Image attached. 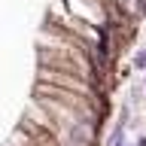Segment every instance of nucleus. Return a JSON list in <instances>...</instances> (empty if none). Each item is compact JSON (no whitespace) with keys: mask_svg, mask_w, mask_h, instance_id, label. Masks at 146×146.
<instances>
[{"mask_svg":"<svg viewBox=\"0 0 146 146\" xmlns=\"http://www.w3.org/2000/svg\"><path fill=\"white\" fill-rule=\"evenodd\" d=\"M131 61H134V67H137L140 73H146V46H143V49H137Z\"/></svg>","mask_w":146,"mask_h":146,"instance_id":"nucleus-1","label":"nucleus"},{"mask_svg":"<svg viewBox=\"0 0 146 146\" xmlns=\"http://www.w3.org/2000/svg\"><path fill=\"white\" fill-rule=\"evenodd\" d=\"M134 146H146V137H137V143Z\"/></svg>","mask_w":146,"mask_h":146,"instance_id":"nucleus-2","label":"nucleus"},{"mask_svg":"<svg viewBox=\"0 0 146 146\" xmlns=\"http://www.w3.org/2000/svg\"><path fill=\"white\" fill-rule=\"evenodd\" d=\"M143 88H146V73H143Z\"/></svg>","mask_w":146,"mask_h":146,"instance_id":"nucleus-3","label":"nucleus"}]
</instances>
